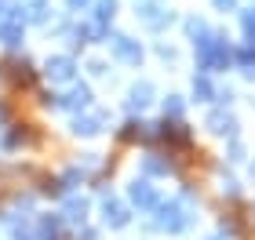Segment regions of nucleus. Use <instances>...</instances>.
I'll use <instances>...</instances> for the list:
<instances>
[{
    "instance_id": "1",
    "label": "nucleus",
    "mask_w": 255,
    "mask_h": 240,
    "mask_svg": "<svg viewBox=\"0 0 255 240\" xmlns=\"http://www.w3.org/2000/svg\"><path fill=\"white\" fill-rule=\"evenodd\" d=\"M48 70H51L55 77H69V62H66V59H59V62H51Z\"/></svg>"
}]
</instances>
